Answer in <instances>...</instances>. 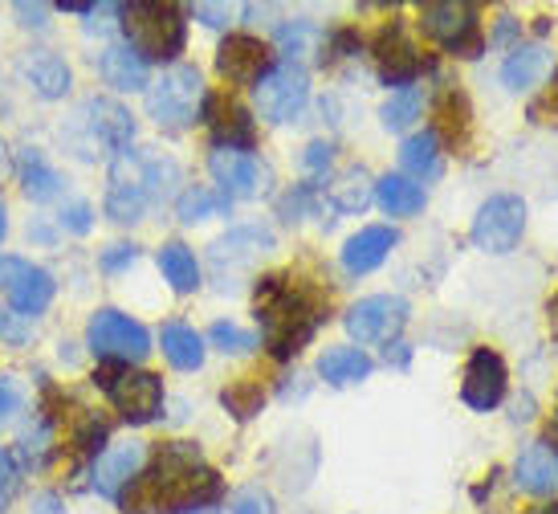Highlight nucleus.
<instances>
[{"instance_id": "obj_46", "label": "nucleus", "mask_w": 558, "mask_h": 514, "mask_svg": "<svg viewBox=\"0 0 558 514\" xmlns=\"http://www.w3.org/2000/svg\"><path fill=\"white\" fill-rule=\"evenodd\" d=\"M0 335L9 343H25V335H29V327H21L13 314H0Z\"/></svg>"}, {"instance_id": "obj_9", "label": "nucleus", "mask_w": 558, "mask_h": 514, "mask_svg": "<svg viewBox=\"0 0 558 514\" xmlns=\"http://www.w3.org/2000/svg\"><path fill=\"white\" fill-rule=\"evenodd\" d=\"M253 91H257V110H262L269 123H290L311 103V79L294 62L274 65Z\"/></svg>"}, {"instance_id": "obj_23", "label": "nucleus", "mask_w": 558, "mask_h": 514, "mask_svg": "<svg viewBox=\"0 0 558 514\" xmlns=\"http://www.w3.org/2000/svg\"><path fill=\"white\" fill-rule=\"evenodd\" d=\"M391 246H396V229H388V225L359 229V234L342 246V265H347L351 274H372L375 265H384Z\"/></svg>"}, {"instance_id": "obj_45", "label": "nucleus", "mask_w": 558, "mask_h": 514, "mask_svg": "<svg viewBox=\"0 0 558 514\" xmlns=\"http://www.w3.org/2000/svg\"><path fill=\"white\" fill-rule=\"evenodd\" d=\"M140 258V250L135 246H110V253L102 258V270H119V265L135 262Z\"/></svg>"}, {"instance_id": "obj_19", "label": "nucleus", "mask_w": 558, "mask_h": 514, "mask_svg": "<svg viewBox=\"0 0 558 514\" xmlns=\"http://www.w3.org/2000/svg\"><path fill=\"white\" fill-rule=\"evenodd\" d=\"M375 62H379V74L384 82H396V86H408L424 70V58H420V46L403 33V25H388L375 41Z\"/></svg>"}, {"instance_id": "obj_29", "label": "nucleus", "mask_w": 558, "mask_h": 514, "mask_svg": "<svg viewBox=\"0 0 558 514\" xmlns=\"http://www.w3.org/2000/svg\"><path fill=\"white\" fill-rule=\"evenodd\" d=\"M159 270H163V278L171 282V290L175 295H192L196 286H201V265H196V253L180 246V241H171L159 250Z\"/></svg>"}, {"instance_id": "obj_31", "label": "nucleus", "mask_w": 558, "mask_h": 514, "mask_svg": "<svg viewBox=\"0 0 558 514\" xmlns=\"http://www.w3.org/2000/svg\"><path fill=\"white\" fill-rule=\"evenodd\" d=\"M400 168L403 176H436L440 168V152H436V131H420L412 140H403L400 147Z\"/></svg>"}, {"instance_id": "obj_11", "label": "nucleus", "mask_w": 558, "mask_h": 514, "mask_svg": "<svg viewBox=\"0 0 558 514\" xmlns=\"http://www.w3.org/2000/svg\"><path fill=\"white\" fill-rule=\"evenodd\" d=\"M0 295L13 302L16 314H41L53 302V274L33 265L29 258H0Z\"/></svg>"}, {"instance_id": "obj_33", "label": "nucleus", "mask_w": 558, "mask_h": 514, "mask_svg": "<svg viewBox=\"0 0 558 514\" xmlns=\"http://www.w3.org/2000/svg\"><path fill=\"white\" fill-rule=\"evenodd\" d=\"M225 204H229V196H217L213 188H187L184 196H180V204H175V213H180L184 225H196V220L220 213Z\"/></svg>"}, {"instance_id": "obj_32", "label": "nucleus", "mask_w": 558, "mask_h": 514, "mask_svg": "<svg viewBox=\"0 0 558 514\" xmlns=\"http://www.w3.org/2000/svg\"><path fill=\"white\" fill-rule=\"evenodd\" d=\"M372 196H375V188H372V180H367V171L363 168L342 171L339 180L330 184V201H335V208H342V213H363Z\"/></svg>"}, {"instance_id": "obj_16", "label": "nucleus", "mask_w": 558, "mask_h": 514, "mask_svg": "<svg viewBox=\"0 0 558 514\" xmlns=\"http://www.w3.org/2000/svg\"><path fill=\"white\" fill-rule=\"evenodd\" d=\"M208 168L217 176V184L225 188V196H241V201H253L269 188V168H265L257 156L248 152H233V147H217L208 156Z\"/></svg>"}, {"instance_id": "obj_34", "label": "nucleus", "mask_w": 558, "mask_h": 514, "mask_svg": "<svg viewBox=\"0 0 558 514\" xmlns=\"http://www.w3.org/2000/svg\"><path fill=\"white\" fill-rule=\"evenodd\" d=\"M416 115H420V91L416 86H403V91H396L388 103H384V127H388V131H403Z\"/></svg>"}, {"instance_id": "obj_26", "label": "nucleus", "mask_w": 558, "mask_h": 514, "mask_svg": "<svg viewBox=\"0 0 558 514\" xmlns=\"http://www.w3.org/2000/svg\"><path fill=\"white\" fill-rule=\"evenodd\" d=\"M546 70H550V53L543 46H518L501 65V82L510 91H530L546 79Z\"/></svg>"}, {"instance_id": "obj_44", "label": "nucleus", "mask_w": 558, "mask_h": 514, "mask_svg": "<svg viewBox=\"0 0 558 514\" xmlns=\"http://www.w3.org/2000/svg\"><path fill=\"white\" fill-rule=\"evenodd\" d=\"M330 152H335L330 143H311V147H306V159H302V164H306L311 171H323L326 164H330Z\"/></svg>"}, {"instance_id": "obj_27", "label": "nucleus", "mask_w": 558, "mask_h": 514, "mask_svg": "<svg viewBox=\"0 0 558 514\" xmlns=\"http://www.w3.org/2000/svg\"><path fill=\"white\" fill-rule=\"evenodd\" d=\"M375 201L384 204V213H391V217H416L424 208V188L416 180H408L403 171H396V176H384L375 184Z\"/></svg>"}, {"instance_id": "obj_50", "label": "nucleus", "mask_w": 558, "mask_h": 514, "mask_svg": "<svg viewBox=\"0 0 558 514\" xmlns=\"http://www.w3.org/2000/svg\"><path fill=\"white\" fill-rule=\"evenodd\" d=\"M187 514H204V511H187Z\"/></svg>"}, {"instance_id": "obj_22", "label": "nucleus", "mask_w": 558, "mask_h": 514, "mask_svg": "<svg viewBox=\"0 0 558 514\" xmlns=\"http://www.w3.org/2000/svg\"><path fill=\"white\" fill-rule=\"evenodd\" d=\"M513 482L526 494H550L558 486V453L546 441H534L518 453V466H513Z\"/></svg>"}, {"instance_id": "obj_15", "label": "nucleus", "mask_w": 558, "mask_h": 514, "mask_svg": "<svg viewBox=\"0 0 558 514\" xmlns=\"http://www.w3.org/2000/svg\"><path fill=\"white\" fill-rule=\"evenodd\" d=\"M147 466V445L143 441H114L107 453L94 457V490L102 499H123L126 486H135V478Z\"/></svg>"}, {"instance_id": "obj_10", "label": "nucleus", "mask_w": 558, "mask_h": 514, "mask_svg": "<svg viewBox=\"0 0 558 514\" xmlns=\"http://www.w3.org/2000/svg\"><path fill=\"white\" fill-rule=\"evenodd\" d=\"M526 234V204L522 196H489L473 220V246L485 253H510Z\"/></svg>"}, {"instance_id": "obj_25", "label": "nucleus", "mask_w": 558, "mask_h": 514, "mask_svg": "<svg viewBox=\"0 0 558 514\" xmlns=\"http://www.w3.org/2000/svg\"><path fill=\"white\" fill-rule=\"evenodd\" d=\"M318 375L335 389H347V384H359V380L372 375V359L363 356L359 347H330L318 359Z\"/></svg>"}, {"instance_id": "obj_21", "label": "nucleus", "mask_w": 558, "mask_h": 514, "mask_svg": "<svg viewBox=\"0 0 558 514\" xmlns=\"http://www.w3.org/2000/svg\"><path fill=\"white\" fill-rule=\"evenodd\" d=\"M21 79L29 82V91L37 98H65V91H70V65L53 49H29L21 58Z\"/></svg>"}, {"instance_id": "obj_39", "label": "nucleus", "mask_w": 558, "mask_h": 514, "mask_svg": "<svg viewBox=\"0 0 558 514\" xmlns=\"http://www.w3.org/2000/svg\"><path fill=\"white\" fill-rule=\"evenodd\" d=\"M25 408V392L13 375H0V425H13Z\"/></svg>"}, {"instance_id": "obj_40", "label": "nucleus", "mask_w": 558, "mask_h": 514, "mask_svg": "<svg viewBox=\"0 0 558 514\" xmlns=\"http://www.w3.org/2000/svg\"><path fill=\"white\" fill-rule=\"evenodd\" d=\"M16 486H21V469H16L13 453L0 450V506H4V502H13Z\"/></svg>"}, {"instance_id": "obj_7", "label": "nucleus", "mask_w": 558, "mask_h": 514, "mask_svg": "<svg viewBox=\"0 0 558 514\" xmlns=\"http://www.w3.org/2000/svg\"><path fill=\"white\" fill-rule=\"evenodd\" d=\"M86 339H90V351L107 363H140L151 351V335L143 323H135L131 314L123 311H98L86 327Z\"/></svg>"}, {"instance_id": "obj_3", "label": "nucleus", "mask_w": 558, "mask_h": 514, "mask_svg": "<svg viewBox=\"0 0 558 514\" xmlns=\"http://www.w3.org/2000/svg\"><path fill=\"white\" fill-rule=\"evenodd\" d=\"M123 16L126 46L140 53L143 62H171L187 41V21L175 4H156V0H135L119 9Z\"/></svg>"}, {"instance_id": "obj_6", "label": "nucleus", "mask_w": 558, "mask_h": 514, "mask_svg": "<svg viewBox=\"0 0 558 514\" xmlns=\"http://www.w3.org/2000/svg\"><path fill=\"white\" fill-rule=\"evenodd\" d=\"M94 380L102 384L110 405L119 408L131 425H147L159 413V405H163V384L151 372H135L126 363H114V368H102Z\"/></svg>"}, {"instance_id": "obj_30", "label": "nucleus", "mask_w": 558, "mask_h": 514, "mask_svg": "<svg viewBox=\"0 0 558 514\" xmlns=\"http://www.w3.org/2000/svg\"><path fill=\"white\" fill-rule=\"evenodd\" d=\"M21 184H25L29 201L46 204L62 192V176L41 159V152H21Z\"/></svg>"}, {"instance_id": "obj_37", "label": "nucleus", "mask_w": 558, "mask_h": 514, "mask_svg": "<svg viewBox=\"0 0 558 514\" xmlns=\"http://www.w3.org/2000/svg\"><path fill=\"white\" fill-rule=\"evenodd\" d=\"M208 339L217 343L225 356H245V351H253V335H248V331H241L236 323H213Z\"/></svg>"}, {"instance_id": "obj_18", "label": "nucleus", "mask_w": 558, "mask_h": 514, "mask_svg": "<svg viewBox=\"0 0 558 514\" xmlns=\"http://www.w3.org/2000/svg\"><path fill=\"white\" fill-rule=\"evenodd\" d=\"M78 119H82V127L90 131L94 147L123 152V147H131V140H135V119H131V110L119 107L114 98H90V103L82 107Z\"/></svg>"}, {"instance_id": "obj_36", "label": "nucleus", "mask_w": 558, "mask_h": 514, "mask_svg": "<svg viewBox=\"0 0 558 514\" xmlns=\"http://www.w3.org/2000/svg\"><path fill=\"white\" fill-rule=\"evenodd\" d=\"M225 514H278L274 499L265 494L262 486H245V490H236L233 499L225 502Z\"/></svg>"}, {"instance_id": "obj_47", "label": "nucleus", "mask_w": 558, "mask_h": 514, "mask_svg": "<svg viewBox=\"0 0 558 514\" xmlns=\"http://www.w3.org/2000/svg\"><path fill=\"white\" fill-rule=\"evenodd\" d=\"M37 514H58V499H41L37 502Z\"/></svg>"}, {"instance_id": "obj_20", "label": "nucleus", "mask_w": 558, "mask_h": 514, "mask_svg": "<svg viewBox=\"0 0 558 514\" xmlns=\"http://www.w3.org/2000/svg\"><path fill=\"white\" fill-rule=\"evenodd\" d=\"M201 119H208L220 147H233V152L253 147V119L236 98H204Z\"/></svg>"}, {"instance_id": "obj_41", "label": "nucleus", "mask_w": 558, "mask_h": 514, "mask_svg": "<svg viewBox=\"0 0 558 514\" xmlns=\"http://www.w3.org/2000/svg\"><path fill=\"white\" fill-rule=\"evenodd\" d=\"M62 225L70 229V234H86L90 229V204L86 201H74L62 208Z\"/></svg>"}, {"instance_id": "obj_43", "label": "nucleus", "mask_w": 558, "mask_h": 514, "mask_svg": "<svg viewBox=\"0 0 558 514\" xmlns=\"http://www.w3.org/2000/svg\"><path fill=\"white\" fill-rule=\"evenodd\" d=\"M192 13L201 16L204 25H213V29H220V25H229V9H225V4H196Z\"/></svg>"}, {"instance_id": "obj_48", "label": "nucleus", "mask_w": 558, "mask_h": 514, "mask_svg": "<svg viewBox=\"0 0 558 514\" xmlns=\"http://www.w3.org/2000/svg\"><path fill=\"white\" fill-rule=\"evenodd\" d=\"M530 514H558V502H546V506H534Z\"/></svg>"}, {"instance_id": "obj_1", "label": "nucleus", "mask_w": 558, "mask_h": 514, "mask_svg": "<svg viewBox=\"0 0 558 514\" xmlns=\"http://www.w3.org/2000/svg\"><path fill=\"white\" fill-rule=\"evenodd\" d=\"M143 478V474H140ZM220 494L217 469L201 462V450L187 441H171L156 457L151 474L143 478L135 506H156V511H201L204 502Z\"/></svg>"}, {"instance_id": "obj_24", "label": "nucleus", "mask_w": 558, "mask_h": 514, "mask_svg": "<svg viewBox=\"0 0 558 514\" xmlns=\"http://www.w3.org/2000/svg\"><path fill=\"white\" fill-rule=\"evenodd\" d=\"M98 74L114 91H143L147 86V62L131 46H107L98 53Z\"/></svg>"}, {"instance_id": "obj_4", "label": "nucleus", "mask_w": 558, "mask_h": 514, "mask_svg": "<svg viewBox=\"0 0 558 514\" xmlns=\"http://www.w3.org/2000/svg\"><path fill=\"white\" fill-rule=\"evenodd\" d=\"M175 180V164H159V159H143L135 152H123L110 168V188H107V217L119 225H135L143 217L147 201L156 192H168L159 180Z\"/></svg>"}, {"instance_id": "obj_35", "label": "nucleus", "mask_w": 558, "mask_h": 514, "mask_svg": "<svg viewBox=\"0 0 558 514\" xmlns=\"http://www.w3.org/2000/svg\"><path fill=\"white\" fill-rule=\"evenodd\" d=\"M225 408L233 413V417H253V413H262V401H265V392L262 384H253V380H241V384H233V389H225Z\"/></svg>"}, {"instance_id": "obj_13", "label": "nucleus", "mask_w": 558, "mask_h": 514, "mask_svg": "<svg viewBox=\"0 0 558 514\" xmlns=\"http://www.w3.org/2000/svg\"><path fill=\"white\" fill-rule=\"evenodd\" d=\"M217 70L229 86H257L274 70V53L262 37L248 33H229L225 46L217 49Z\"/></svg>"}, {"instance_id": "obj_12", "label": "nucleus", "mask_w": 558, "mask_h": 514, "mask_svg": "<svg viewBox=\"0 0 558 514\" xmlns=\"http://www.w3.org/2000/svg\"><path fill=\"white\" fill-rule=\"evenodd\" d=\"M342 323L351 331V339L359 343H391L403 331V323H408V302L396 295L363 298V302H355L347 311Z\"/></svg>"}, {"instance_id": "obj_8", "label": "nucleus", "mask_w": 558, "mask_h": 514, "mask_svg": "<svg viewBox=\"0 0 558 514\" xmlns=\"http://www.w3.org/2000/svg\"><path fill=\"white\" fill-rule=\"evenodd\" d=\"M420 29L428 33L433 41H440L445 49L461 53V58H477L481 53V25L473 4H457V0L424 4L420 9Z\"/></svg>"}, {"instance_id": "obj_2", "label": "nucleus", "mask_w": 558, "mask_h": 514, "mask_svg": "<svg viewBox=\"0 0 558 514\" xmlns=\"http://www.w3.org/2000/svg\"><path fill=\"white\" fill-rule=\"evenodd\" d=\"M318 319L323 311L311 290L294 286L290 278H265L257 286V323H262V339L274 359H294L311 343Z\"/></svg>"}, {"instance_id": "obj_5", "label": "nucleus", "mask_w": 558, "mask_h": 514, "mask_svg": "<svg viewBox=\"0 0 558 514\" xmlns=\"http://www.w3.org/2000/svg\"><path fill=\"white\" fill-rule=\"evenodd\" d=\"M204 82L196 65H171L147 86V115L168 131H184L201 119Z\"/></svg>"}, {"instance_id": "obj_17", "label": "nucleus", "mask_w": 558, "mask_h": 514, "mask_svg": "<svg viewBox=\"0 0 558 514\" xmlns=\"http://www.w3.org/2000/svg\"><path fill=\"white\" fill-rule=\"evenodd\" d=\"M274 250V234L269 229H257V225H245V229H233V234H225L220 241H213V270H217V278L233 286V278L241 270L257 262L262 253Z\"/></svg>"}, {"instance_id": "obj_14", "label": "nucleus", "mask_w": 558, "mask_h": 514, "mask_svg": "<svg viewBox=\"0 0 558 514\" xmlns=\"http://www.w3.org/2000/svg\"><path fill=\"white\" fill-rule=\"evenodd\" d=\"M506 389H510V372H506V359L489 351V347H477L465 363V380H461V396H465L469 408L477 413H489L506 401Z\"/></svg>"}, {"instance_id": "obj_28", "label": "nucleus", "mask_w": 558, "mask_h": 514, "mask_svg": "<svg viewBox=\"0 0 558 514\" xmlns=\"http://www.w3.org/2000/svg\"><path fill=\"white\" fill-rule=\"evenodd\" d=\"M159 339H163V356H168L171 368L196 372V368L204 363V339L192 327H184V323H168Z\"/></svg>"}, {"instance_id": "obj_42", "label": "nucleus", "mask_w": 558, "mask_h": 514, "mask_svg": "<svg viewBox=\"0 0 558 514\" xmlns=\"http://www.w3.org/2000/svg\"><path fill=\"white\" fill-rule=\"evenodd\" d=\"M13 13H16V16H25L21 25H33V29H46V4H25V0H16Z\"/></svg>"}, {"instance_id": "obj_38", "label": "nucleus", "mask_w": 558, "mask_h": 514, "mask_svg": "<svg viewBox=\"0 0 558 514\" xmlns=\"http://www.w3.org/2000/svg\"><path fill=\"white\" fill-rule=\"evenodd\" d=\"M311 41H318V29H314L311 21H294V25H281L278 29V46H281V53H306V46Z\"/></svg>"}, {"instance_id": "obj_49", "label": "nucleus", "mask_w": 558, "mask_h": 514, "mask_svg": "<svg viewBox=\"0 0 558 514\" xmlns=\"http://www.w3.org/2000/svg\"><path fill=\"white\" fill-rule=\"evenodd\" d=\"M4 234H9V217H4V204H0V241H4Z\"/></svg>"}]
</instances>
